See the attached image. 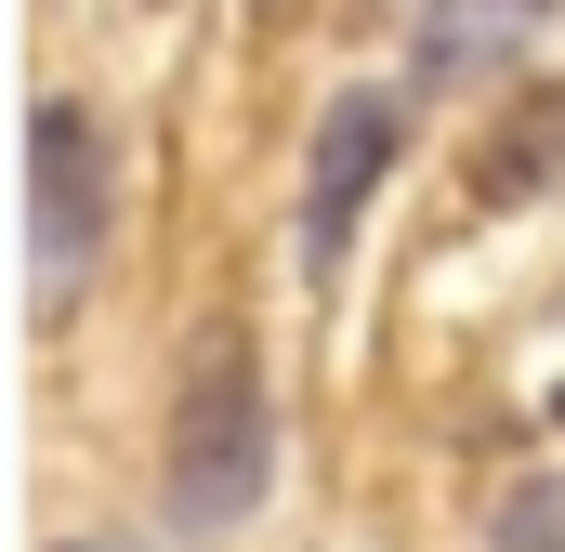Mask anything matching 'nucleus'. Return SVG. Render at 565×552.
<instances>
[{
  "label": "nucleus",
  "mask_w": 565,
  "mask_h": 552,
  "mask_svg": "<svg viewBox=\"0 0 565 552\" xmlns=\"http://www.w3.org/2000/svg\"><path fill=\"white\" fill-rule=\"evenodd\" d=\"M158 487H171V527L184 540H224L264 513L277 487V408H264V355L250 329H211L184 395H171V447H158Z\"/></svg>",
  "instance_id": "1"
},
{
  "label": "nucleus",
  "mask_w": 565,
  "mask_h": 552,
  "mask_svg": "<svg viewBox=\"0 0 565 552\" xmlns=\"http://www.w3.org/2000/svg\"><path fill=\"white\" fill-rule=\"evenodd\" d=\"M119 237V132L79 106V93H40L26 119V316H79V289L106 276Z\"/></svg>",
  "instance_id": "2"
},
{
  "label": "nucleus",
  "mask_w": 565,
  "mask_h": 552,
  "mask_svg": "<svg viewBox=\"0 0 565 552\" xmlns=\"http://www.w3.org/2000/svg\"><path fill=\"white\" fill-rule=\"evenodd\" d=\"M395 171V93H329L316 106V171H302V276H329L355 251V211Z\"/></svg>",
  "instance_id": "3"
},
{
  "label": "nucleus",
  "mask_w": 565,
  "mask_h": 552,
  "mask_svg": "<svg viewBox=\"0 0 565 552\" xmlns=\"http://www.w3.org/2000/svg\"><path fill=\"white\" fill-rule=\"evenodd\" d=\"M565 0H408V66L422 79H487L500 53H526V26H553Z\"/></svg>",
  "instance_id": "4"
},
{
  "label": "nucleus",
  "mask_w": 565,
  "mask_h": 552,
  "mask_svg": "<svg viewBox=\"0 0 565 552\" xmlns=\"http://www.w3.org/2000/svg\"><path fill=\"white\" fill-rule=\"evenodd\" d=\"M553 171H565V79H540L500 132L473 145V198H487V211H513V198H540Z\"/></svg>",
  "instance_id": "5"
},
{
  "label": "nucleus",
  "mask_w": 565,
  "mask_h": 552,
  "mask_svg": "<svg viewBox=\"0 0 565 552\" xmlns=\"http://www.w3.org/2000/svg\"><path fill=\"white\" fill-rule=\"evenodd\" d=\"M487 540H500V552H565V487H513Z\"/></svg>",
  "instance_id": "6"
},
{
  "label": "nucleus",
  "mask_w": 565,
  "mask_h": 552,
  "mask_svg": "<svg viewBox=\"0 0 565 552\" xmlns=\"http://www.w3.org/2000/svg\"><path fill=\"white\" fill-rule=\"evenodd\" d=\"M553 421H565V395H553Z\"/></svg>",
  "instance_id": "7"
},
{
  "label": "nucleus",
  "mask_w": 565,
  "mask_h": 552,
  "mask_svg": "<svg viewBox=\"0 0 565 552\" xmlns=\"http://www.w3.org/2000/svg\"><path fill=\"white\" fill-rule=\"evenodd\" d=\"M66 552H79V540H66Z\"/></svg>",
  "instance_id": "8"
}]
</instances>
